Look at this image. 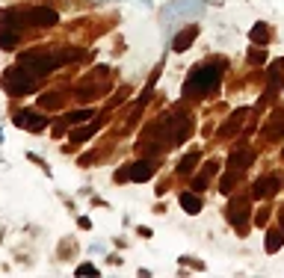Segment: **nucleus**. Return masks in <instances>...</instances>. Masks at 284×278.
Listing matches in <instances>:
<instances>
[{"label":"nucleus","instance_id":"nucleus-4","mask_svg":"<svg viewBox=\"0 0 284 278\" xmlns=\"http://www.w3.org/2000/svg\"><path fill=\"white\" fill-rule=\"evenodd\" d=\"M195 33H198V27H190V30H184L181 36L175 38V51H187V48L195 42Z\"/></svg>","mask_w":284,"mask_h":278},{"label":"nucleus","instance_id":"nucleus-7","mask_svg":"<svg viewBox=\"0 0 284 278\" xmlns=\"http://www.w3.org/2000/svg\"><path fill=\"white\" fill-rule=\"evenodd\" d=\"M15 122H18V125H30V130H42V128H45V118H33V115H27V112L18 115Z\"/></svg>","mask_w":284,"mask_h":278},{"label":"nucleus","instance_id":"nucleus-8","mask_svg":"<svg viewBox=\"0 0 284 278\" xmlns=\"http://www.w3.org/2000/svg\"><path fill=\"white\" fill-rule=\"evenodd\" d=\"M281 240H284V234H278V231H272V234L266 237V249H269V252H278V246H281Z\"/></svg>","mask_w":284,"mask_h":278},{"label":"nucleus","instance_id":"nucleus-5","mask_svg":"<svg viewBox=\"0 0 284 278\" xmlns=\"http://www.w3.org/2000/svg\"><path fill=\"white\" fill-rule=\"evenodd\" d=\"M127 175H130V181H148V178H151V163H139V166H133Z\"/></svg>","mask_w":284,"mask_h":278},{"label":"nucleus","instance_id":"nucleus-12","mask_svg":"<svg viewBox=\"0 0 284 278\" xmlns=\"http://www.w3.org/2000/svg\"><path fill=\"white\" fill-rule=\"evenodd\" d=\"M80 118H89V110H83V112H68V122H80Z\"/></svg>","mask_w":284,"mask_h":278},{"label":"nucleus","instance_id":"nucleus-11","mask_svg":"<svg viewBox=\"0 0 284 278\" xmlns=\"http://www.w3.org/2000/svg\"><path fill=\"white\" fill-rule=\"evenodd\" d=\"M95 130H98V128L92 125V128H86V130H80V133H74V136H71V139H74V142H80V139H86V136H92Z\"/></svg>","mask_w":284,"mask_h":278},{"label":"nucleus","instance_id":"nucleus-13","mask_svg":"<svg viewBox=\"0 0 284 278\" xmlns=\"http://www.w3.org/2000/svg\"><path fill=\"white\" fill-rule=\"evenodd\" d=\"M77 275H98V269H95V266H89V263H83V266L77 269Z\"/></svg>","mask_w":284,"mask_h":278},{"label":"nucleus","instance_id":"nucleus-2","mask_svg":"<svg viewBox=\"0 0 284 278\" xmlns=\"http://www.w3.org/2000/svg\"><path fill=\"white\" fill-rule=\"evenodd\" d=\"M21 21H27V24H56V12L39 6V9H33V12L21 15Z\"/></svg>","mask_w":284,"mask_h":278},{"label":"nucleus","instance_id":"nucleus-10","mask_svg":"<svg viewBox=\"0 0 284 278\" xmlns=\"http://www.w3.org/2000/svg\"><path fill=\"white\" fill-rule=\"evenodd\" d=\"M195 160H198V154H190V157H184V160H181V166H178V169L187 172V169H193V166H195Z\"/></svg>","mask_w":284,"mask_h":278},{"label":"nucleus","instance_id":"nucleus-3","mask_svg":"<svg viewBox=\"0 0 284 278\" xmlns=\"http://www.w3.org/2000/svg\"><path fill=\"white\" fill-rule=\"evenodd\" d=\"M278 186H281V181H278V178H266V181H258V184H255V195H258V198H266V195H272V192H275Z\"/></svg>","mask_w":284,"mask_h":278},{"label":"nucleus","instance_id":"nucleus-9","mask_svg":"<svg viewBox=\"0 0 284 278\" xmlns=\"http://www.w3.org/2000/svg\"><path fill=\"white\" fill-rule=\"evenodd\" d=\"M252 42H266V27H264V24H258V27L252 30Z\"/></svg>","mask_w":284,"mask_h":278},{"label":"nucleus","instance_id":"nucleus-1","mask_svg":"<svg viewBox=\"0 0 284 278\" xmlns=\"http://www.w3.org/2000/svg\"><path fill=\"white\" fill-rule=\"evenodd\" d=\"M219 83V68L213 65H201L190 74V83H187V95H198V92H207Z\"/></svg>","mask_w":284,"mask_h":278},{"label":"nucleus","instance_id":"nucleus-6","mask_svg":"<svg viewBox=\"0 0 284 278\" xmlns=\"http://www.w3.org/2000/svg\"><path fill=\"white\" fill-rule=\"evenodd\" d=\"M181 207H184L187 213H198V210H201L198 195H190V192H184V195H181Z\"/></svg>","mask_w":284,"mask_h":278}]
</instances>
